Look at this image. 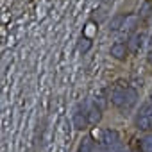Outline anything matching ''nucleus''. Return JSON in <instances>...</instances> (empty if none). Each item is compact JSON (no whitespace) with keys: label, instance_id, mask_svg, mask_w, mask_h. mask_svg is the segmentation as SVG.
Here are the masks:
<instances>
[{"label":"nucleus","instance_id":"0eeeda50","mask_svg":"<svg viewBox=\"0 0 152 152\" xmlns=\"http://www.w3.org/2000/svg\"><path fill=\"white\" fill-rule=\"evenodd\" d=\"M88 125H90V122H88V115L84 111H77L73 115V127L77 131H84V129H88Z\"/></svg>","mask_w":152,"mask_h":152},{"label":"nucleus","instance_id":"2eb2a0df","mask_svg":"<svg viewBox=\"0 0 152 152\" xmlns=\"http://www.w3.org/2000/svg\"><path fill=\"white\" fill-rule=\"evenodd\" d=\"M150 47H152V34H150Z\"/></svg>","mask_w":152,"mask_h":152},{"label":"nucleus","instance_id":"f03ea898","mask_svg":"<svg viewBox=\"0 0 152 152\" xmlns=\"http://www.w3.org/2000/svg\"><path fill=\"white\" fill-rule=\"evenodd\" d=\"M150 111H152V102L150 104H143L140 113L136 115V129L138 131H150L152 129V118H150Z\"/></svg>","mask_w":152,"mask_h":152},{"label":"nucleus","instance_id":"f8f14e48","mask_svg":"<svg viewBox=\"0 0 152 152\" xmlns=\"http://www.w3.org/2000/svg\"><path fill=\"white\" fill-rule=\"evenodd\" d=\"M138 150H140V152H152V134H148V136H145L143 140H140Z\"/></svg>","mask_w":152,"mask_h":152},{"label":"nucleus","instance_id":"dca6fc26","mask_svg":"<svg viewBox=\"0 0 152 152\" xmlns=\"http://www.w3.org/2000/svg\"><path fill=\"white\" fill-rule=\"evenodd\" d=\"M150 118H152V111H150Z\"/></svg>","mask_w":152,"mask_h":152},{"label":"nucleus","instance_id":"9d476101","mask_svg":"<svg viewBox=\"0 0 152 152\" xmlns=\"http://www.w3.org/2000/svg\"><path fill=\"white\" fill-rule=\"evenodd\" d=\"M124 22H125V16H124V15H115V16L111 18V22H109V31L115 32V31L124 29Z\"/></svg>","mask_w":152,"mask_h":152},{"label":"nucleus","instance_id":"f257e3e1","mask_svg":"<svg viewBox=\"0 0 152 152\" xmlns=\"http://www.w3.org/2000/svg\"><path fill=\"white\" fill-rule=\"evenodd\" d=\"M129 90V83L124 81V79H118L113 86H111V91H109V102L115 106V107H122L124 104V99H125V93Z\"/></svg>","mask_w":152,"mask_h":152},{"label":"nucleus","instance_id":"6e6552de","mask_svg":"<svg viewBox=\"0 0 152 152\" xmlns=\"http://www.w3.org/2000/svg\"><path fill=\"white\" fill-rule=\"evenodd\" d=\"M88 122H90V125H97V124H100V120H102V109L99 107V106H91L90 109H88Z\"/></svg>","mask_w":152,"mask_h":152},{"label":"nucleus","instance_id":"1a4fd4ad","mask_svg":"<svg viewBox=\"0 0 152 152\" xmlns=\"http://www.w3.org/2000/svg\"><path fill=\"white\" fill-rule=\"evenodd\" d=\"M138 16H140V20H148L152 16V0H143Z\"/></svg>","mask_w":152,"mask_h":152},{"label":"nucleus","instance_id":"4468645a","mask_svg":"<svg viewBox=\"0 0 152 152\" xmlns=\"http://www.w3.org/2000/svg\"><path fill=\"white\" fill-rule=\"evenodd\" d=\"M147 61H148V64H152V47H150V50L147 54Z\"/></svg>","mask_w":152,"mask_h":152},{"label":"nucleus","instance_id":"ddd939ff","mask_svg":"<svg viewBox=\"0 0 152 152\" xmlns=\"http://www.w3.org/2000/svg\"><path fill=\"white\" fill-rule=\"evenodd\" d=\"M79 48H81L83 54L88 52V50L91 48V39H90L88 36H83V38H81V43H79Z\"/></svg>","mask_w":152,"mask_h":152},{"label":"nucleus","instance_id":"423d86ee","mask_svg":"<svg viewBox=\"0 0 152 152\" xmlns=\"http://www.w3.org/2000/svg\"><path fill=\"white\" fill-rule=\"evenodd\" d=\"M143 39L145 36L141 32H134L129 36V41H127V48H129V54H138L141 45H143Z\"/></svg>","mask_w":152,"mask_h":152},{"label":"nucleus","instance_id":"7ed1b4c3","mask_svg":"<svg viewBox=\"0 0 152 152\" xmlns=\"http://www.w3.org/2000/svg\"><path fill=\"white\" fill-rule=\"evenodd\" d=\"M136 102H138V91H136V88H131V86H129V90H127V93H125V99H124V104H122L120 111H122L124 115H127V113L136 106Z\"/></svg>","mask_w":152,"mask_h":152},{"label":"nucleus","instance_id":"f3484780","mask_svg":"<svg viewBox=\"0 0 152 152\" xmlns=\"http://www.w3.org/2000/svg\"><path fill=\"white\" fill-rule=\"evenodd\" d=\"M138 152H140V150H138Z\"/></svg>","mask_w":152,"mask_h":152},{"label":"nucleus","instance_id":"20e7f679","mask_svg":"<svg viewBox=\"0 0 152 152\" xmlns=\"http://www.w3.org/2000/svg\"><path fill=\"white\" fill-rule=\"evenodd\" d=\"M118 141H120V138H118V132L115 129H106L104 131V134H102V147L106 150L115 148L118 145Z\"/></svg>","mask_w":152,"mask_h":152},{"label":"nucleus","instance_id":"9b49d317","mask_svg":"<svg viewBox=\"0 0 152 152\" xmlns=\"http://www.w3.org/2000/svg\"><path fill=\"white\" fill-rule=\"evenodd\" d=\"M138 22H140V16H138V15H127V16H125V22H124V31L132 32V31L136 29Z\"/></svg>","mask_w":152,"mask_h":152},{"label":"nucleus","instance_id":"39448f33","mask_svg":"<svg viewBox=\"0 0 152 152\" xmlns=\"http://www.w3.org/2000/svg\"><path fill=\"white\" fill-rule=\"evenodd\" d=\"M109 54L116 59V61H125L127 54H129V48H127V43H122V41H116L111 45L109 48Z\"/></svg>","mask_w":152,"mask_h":152}]
</instances>
